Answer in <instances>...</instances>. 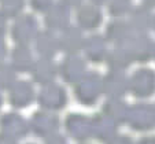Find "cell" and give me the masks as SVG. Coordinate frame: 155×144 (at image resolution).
I'll use <instances>...</instances> for the list:
<instances>
[{
    "label": "cell",
    "mask_w": 155,
    "mask_h": 144,
    "mask_svg": "<svg viewBox=\"0 0 155 144\" xmlns=\"http://www.w3.org/2000/svg\"><path fill=\"white\" fill-rule=\"evenodd\" d=\"M122 47L126 48L130 56H137V59H147L150 55L152 47H151V40L147 37L146 34H133V37Z\"/></svg>",
    "instance_id": "52a82bcc"
},
{
    "label": "cell",
    "mask_w": 155,
    "mask_h": 144,
    "mask_svg": "<svg viewBox=\"0 0 155 144\" xmlns=\"http://www.w3.org/2000/svg\"><path fill=\"white\" fill-rule=\"evenodd\" d=\"M6 17H4L2 12H0V38L4 36V33H6Z\"/></svg>",
    "instance_id": "5bb4252c"
},
{
    "label": "cell",
    "mask_w": 155,
    "mask_h": 144,
    "mask_svg": "<svg viewBox=\"0 0 155 144\" xmlns=\"http://www.w3.org/2000/svg\"><path fill=\"white\" fill-rule=\"evenodd\" d=\"M128 22L136 34H146V30L152 24V17L146 6H140L129 12Z\"/></svg>",
    "instance_id": "8992f818"
},
{
    "label": "cell",
    "mask_w": 155,
    "mask_h": 144,
    "mask_svg": "<svg viewBox=\"0 0 155 144\" xmlns=\"http://www.w3.org/2000/svg\"><path fill=\"white\" fill-rule=\"evenodd\" d=\"M58 45L66 52H76L81 50L84 45L81 30L76 26H68L63 29L61 36H58Z\"/></svg>",
    "instance_id": "277c9868"
},
{
    "label": "cell",
    "mask_w": 155,
    "mask_h": 144,
    "mask_svg": "<svg viewBox=\"0 0 155 144\" xmlns=\"http://www.w3.org/2000/svg\"><path fill=\"white\" fill-rule=\"evenodd\" d=\"M70 8L62 2L55 3L45 11V25L51 30H63L70 26Z\"/></svg>",
    "instance_id": "7a4b0ae2"
},
{
    "label": "cell",
    "mask_w": 155,
    "mask_h": 144,
    "mask_svg": "<svg viewBox=\"0 0 155 144\" xmlns=\"http://www.w3.org/2000/svg\"><path fill=\"white\" fill-rule=\"evenodd\" d=\"M84 50L85 54L92 61H100L106 55V38L100 34L89 36L84 40Z\"/></svg>",
    "instance_id": "ba28073f"
},
{
    "label": "cell",
    "mask_w": 155,
    "mask_h": 144,
    "mask_svg": "<svg viewBox=\"0 0 155 144\" xmlns=\"http://www.w3.org/2000/svg\"><path fill=\"white\" fill-rule=\"evenodd\" d=\"M4 54H6V45H4L3 40L0 38V59L4 56Z\"/></svg>",
    "instance_id": "9a60e30c"
},
{
    "label": "cell",
    "mask_w": 155,
    "mask_h": 144,
    "mask_svg": "<svg viewBox=\"0 0 155 144\" xmlns=\"http://www.w3.org/2000/svg\"><path fill=\"white\" fill-rule=\"evenodd\" d=\"M143 4L146 7H154L155 6V0H143Z\"/></svg>",
    "instance_id": "e0dca14e"
},
{
    "label": "cell",
    "mask_w": 155,
    "mask_h": 144,
    "mask_svg": "<svg viewBox=\"0 0 155 144\" xmlns=\"http://www.w3.org/2000/svg\"><path fill=\"white\" fill-rule=\"evenodd\" d=\"M135 32L130 28L129 22L126 21H114L111 24H108L107 29H106V38L108 41H111L114 44H117V47H122L133 37Z\"/></svg>",
    "instance_id": "3957f363"
},
{
    "label": "cell",
    "mask_w": 155,
    "mask_h": 144,
    "mask_svg": "<svg viewBox=\"0 0 155 144\" xmlns=\"http://www.w3.org/2000/svg\"><path fill=\"white\" fill-rule=\"evenodd\" d=\"M30 4H32L33 10L40 12H45L51 6H52V0H30Z\"/></svg>",
    "instance_id": "7c38bea8"
},
{
    "label": "cell",
    "mask_w": 155,
    "mask_h": 144,
    "mask_svg": "<svg viewBox=\"0 0 155 144\" xmlns=\"http://www.w3.org/2000/svg\"><path fill=\"white\" fill-rule=\"evenodd\" d=\"M77 24L81 29L92 30L102 24V12L94 4L81 6L77 12Z\"/></svg>",
    "instance_id": "5b68a950"
},
{
    "label": "cell",
    "mask_w": 155,
    "mask_h": 144,
    "mask_svg": "<svg viewBox=\"0 0 155 144\" xmlns=\"http://www.w3.org/2000/svg\"><path fill=\"white\" fill-rule=\"evenodd\" d=\"M36 47L41 55H52L58 50V36L52 30L40 32L36 37Z\"/></svg>",
    "instance_id": "9c48e42d"
},
{
    "label": "cell",
    "mask_w": 155,
    "mask_h": 144,
    "mask_svg": "<svg viewBox=\"0 0 155 144\" xmlns=\"http://www.w3.org/2000/svg\"><path fill=\"white\" fill-rule=\"evenodd\" d=\"M61 2L64 6H68L69 8H70V7H80L84 0H61Z\"/></svg>",
    "instance_id": "4fadbf2b"
},
{
    "label": "cell",
    "mask_w": 155,
    "mask_h": 144,
    "mask_svg": "<svg viewBox=\"0 0 155 144\" xmlns=\"http://www.w3.org/2000/svg\"><path fill=\"white\" fill-rule=\"evenodd\" d=\"M38 34L37 21L32 15H21L15 21L14 26L11 29L12 40L19 45H26L28 43L36 40Z\"/></svg>",
    "instance_id": "6da1fadb"
},
{
    "label": "cell",
    "mask_w": 155,
    "mask_h": 144,
    "mask_svg": "<svg viewBox=\"0 0 155 144\" xmlns=\"http://www.w3.org/2000/svg\"><path fill=\"white\" fill-rule=\"evenodd\" d=\"M94 6H102V4H104V3H107L108 0H89Z\"/></svg>",
    "instance_id": "2e32d148"
},
{
    "label": "cell",
    "mask_w": 155,
    "mask_h": 144,
    "mask_svg": "<svg viewBox=\"0 0 155 144\" xmlns=\"http://www.w3.org/2000/svg\"><path fill=\"white\" fill-rule=\"evenodd\" d=\"M132 11V2L130 0H110L108 3V12L113 17H124Z\"/></svg>",
    "instance_id": "30bf717a"
},
{
    "label": "cell",
    "mask_w": 155,
    "mask_h": 144,
    "mask_svg": "<svg viewBox=\"0 0 155 144\" xmlns=\"http://www.w3.org/2000/svg\"><path fill=\"white\" fill-rule=\"evenodd\" d=\"M24 0H0V12L4 17H17L24 10Z\"/></svg>",
    "instance_id": "8fae6325"
},
{
    "label": "cell",
    "mask_w": 155,
    "mask_h": 144,
    "mask_svg": "<svg viewBox=\"0 0 155 144\" xmlns=\"http://www.w3.org/2000/svg\"><path fill=\"white\" fill-rule=\"evenodd\" d=\"M154 25H155V21H154Z\"/></svg>",
    "instance_id": "ac0fdd59"
}]
</instances>
